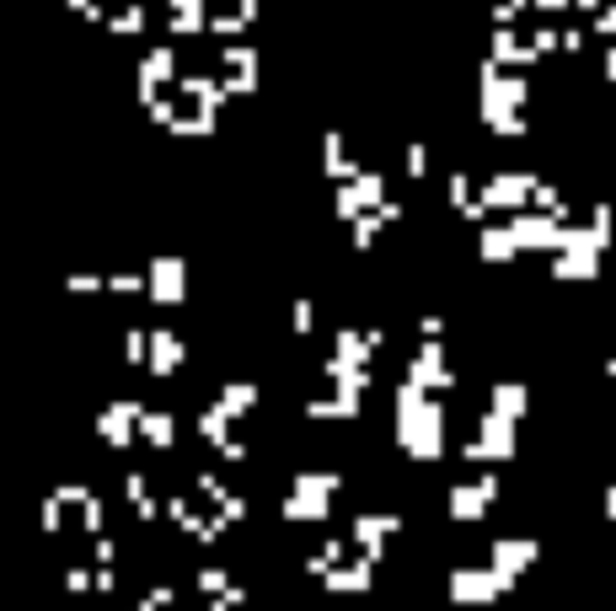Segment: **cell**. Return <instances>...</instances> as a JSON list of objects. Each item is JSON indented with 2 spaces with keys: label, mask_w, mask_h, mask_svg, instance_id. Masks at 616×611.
Instances as JSON below:
<instances>
[{
  "label": "cell",
  "mask_w": 616,
  "mask_h": 611,
  "mask_svg": "<svg viewBox=\"0 0 616 611\" xmlns=\"http://www.w3.org/2000/svg\"><path fill=\"white\" fill-rule=\"evenodd\" d=\"M520 247H515V236H510V225H494V231H483V258L488 263H504V258H515Z\"/></svg>",
  "instance_id": "4"
},
{
  "label": "cell",
  "mask_w": 616,
  "mask_h": 611,
  "mask_svg": "<svg viewBox=\"0 0 616 611\" xmlns=\"http://www.w3.org/2000/svg\"><path fill=\"white\" fill-rule=\"evenodd\" d=\"M494 408H499V419H520L526 413V386H494Z\"/></svg>",
  "instance_id": "5"
},
{
  "label": "cell",
  "mask_w": 616,
  "mask_h": 611,
  "mask_svg": "<svg viewBox=\"0 0 616 611\" xmlns=\"http://www.w3.org/2000/svg\"><path fill=\"white\" fill-rule=\"evenodd\" d=\"M252 403H257L252 386H225V408H231V413H241V408H252Z\"/></svg>",
  "instance_id": "7"
},
{
  "label": "cell",
  "mask_w": 616,
  "mask_h": 611,
  "mask_svg": "<svg viewBox=\"0 0 616 611\" xmlns=\"http://www.w3.org/2000/svg\"><path fill=\"white\" fill-rule=\"evenodd\" d=\"M601 70H606V81H616V43H606V54H601Z\"/></svg>",
  "instance_id": "11"
},
{
  "label": "cell",
  "mask_w": 616,
  "mask_h": 611,
  "mask_svg": "<svg viewBox=\"0 0 616 611\" xmlns=\"http://www.w3.org/2000/svg\"><path fill=\"white\" fill-rule=\"evenodd\" d=\"M574 5H579V11H601L606 0H574Z\"/></svg>",
  "instance_id": "13"
},
{
  "label": "cell",
  "mask_w": 616,
  "mask_h": 611,
  "mask_svg": "<svg viewBox=\"0 0 616 611\" xmlns=\"http://www.w3.org/2000/svg\"><path fill=\"white\" fill-rule=\"evenodd\" d=\"M150 295L156 301H182V263L177 258H156L150 263Z\"/></svg>",
  "instance_id": "2"
},
{
  "label": "cell",
  "mask_w": 616,
  "mask_h": 611,
  "mask_svg": "<svg viewBox=\"0 0 616 611\" xmlns=\"http://www.w3.org/2000/svg\"><path fill=\"white\" fill-rule=\"evenodd\" d=\"M606 510H612V515H616V488H612V494H606Z\"/></svg>",
  "instance_id": "14"
},
{
  "label": "cell",
  "mask_w": 616,
  "mask_h": 611,
  "mask_svg": "<svg viewBox=\"0 0 616 611\" xmlns=\"http://www.w3.org/2000/svg\"><path fill=\"white\" fill-rule=\"evenodd\" d=\"M595 32L616 43V5H601V11H595Z\"/></svg>",
  "instance_id": "8"
},
{
  "label": "cell",
  "mask_w": 616,
  "mask_h": 611,
  "mask_svg": "<svg viewBox=\"0 0 616 611\" xmlns=\"http://www.w3.org/2000/svg\"><path fill=\"white\" fill-rule=\"evenodd\" d=\"M553 274H558L563 284H585V279L601 274V258H595V252H558V258H553Z\"/></svg>",
  "instance_id": "1"
},
{
  "label": "cell",
  "mask_w": 616,
  "mask_h": 611,
  "mask_svg": "<svg viewBox=\"0 0 616 611\" xmlns=\"http://www.w3.org/2000/svg\"><path fill=\"white\" fill-rule=\"evenodd\" d=\"M590 236H595L601 252L612 247V204H595V209H590Z\"/></svg>",
  "instance_id": "6"
},
{
  "label": "cell",
  "mask_w": 616,
  "mask_h": 611,
  "mask_svg": "<svg viewBox=\"0 0 616 611\" xmlns=\"http://www.w3.org/2000/svg\"><path fill=\"white\" fill-rule=\"evenodd\" d=\"M311 322H316V311H311V301H300V306H295V327H300V333H306V327H311Z\"/></svg>",
  "instance_id": "9"
},
{
  "label": "cell",
  "mask_w": 616,
  "mask_h": 611,
  "mask_svg": "<svg viewBox=\"0 0 616 611\" xmlns=\"http://www.w3.org/2000/svg\"><path fill=\"white\" fill-rule=\"evenodd\" d=\"M182 365V344L172 338V333H150V370L156 376H172Z\"/></svg>",
  "instance_id": "3"
},
{
  "label": "cell",
  "mask_w": 616,
  "mask_h": 611,
  "mask_svg": "<svg viewBox=\"0 0 616 611\" xmlns=\"http://www.w3.org/2000/svg\"><path fill=\"white\" fill-rule=\"evenodd\" d=\"M536 5H542V11H569L574 0H536Z\"/></svg>",
  "instance_id": "12"
},
{
  "label": "cell",
  "mask_w": 616,
  "mask_h": 611,
  "mask_svg": "<svg viewBox=\"0 0 616 611\" xmlns=\"http://www.w3.org/2000/svg\"><path fill=\"white\" fill-rule=\"evenodd\" d=\"M606 376H612V381H616V360H612V365H606Z\"/></svg>",
  "instance_id": "15"
},
{
  "label": "cell",
  "mask_w": 616,
  "mask_h": 611,
  "mask_svg": "<svg viewBox=\"0 0 616 611\" xmlns=\"http://www.w3.org/2000/svg\"><path fill=\"white\" fill-rule=\"evenodd\" d=\"M408 172H413V177H424V145H413V150H408Z\"/></svg>",
  "instance_id": "10"
}]
</instances>
